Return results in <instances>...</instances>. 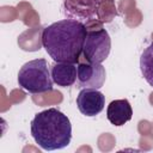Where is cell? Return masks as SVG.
Instances as JSON below:
<instances>
[{
    "mask_svg": "<svg viewBox=\"0 0 153 153\" xmlns=\"http://www.w3.org/2000/svg\"><path fill=\"white\" fill-rule=\"evenodd\" d=\"M87 29L76 19H62L43 29L42 45L55 62L76 63L82 53Z\"/></svg>",
    "mask_w": 153,
    "mask_h": 153,
    "instance_id": "6da1fadb",
    "label": "cell"
},
{
    "mask_svg": "<svg viewBox=\"0 0 153 153\" xmlns=\"http://www.w3.org/2000/svg\"><path fill=\"white\" fill-rule=\"evenodd\" d=\"M31 135L42 149H62L72 140V124L63 112L50 108L36 114L31 121Z\"/></svg>",
    "mask_w": 153,
    "mask_h": 153,
    "instance_id": "7a4b0ae2",
    "label": "cell"
},
{
    "mask_svg": "<svg viewBox=\"0 0 153 153\" xmlns=\"http://www.w3.org/2000/svg\"><path fill=\"white\" fill-rule=\"evenodd\" d=\"M18 84L30 93H44L53 90V78L44 59L31 60L18 72Z\"/></svg>",
    "mask_w": 153,
    "mask_h": 153,
    "instance_id": "3957f363",
    "label": "cell"
},
{
    "mask_svg": "<svg viewBox=\"0 0 153 153\" xmlns=\"http://www.w3.org/2000/svg\"><path fill=\"white\" fill-rule=\"evenodd\" d=\"M110 49L111 39L105 29L87 31L82 47V55L87 62L102 63L108 59Z\"/></svg>",
    "mask_w": 153,
    "mask_h": 153,
    "instance_id": "277c9868",
    "label": "cell"
},
{
    "mask_svg": "<svg viewBox=\"0 0 153 153\" xmlns=\"http://www.w3.org/2000/svg\"><path fill=\"white\" fill-rule=\"evenodd\" d=\"M76 81L80 88H100L106 78L102 63H79L76 67Z\"/></svg>",
    "mask_w": 153,
    "mask_h": 153,
    "instance_id": "5b68a950",
    "label": "cell"
},
{
    "mask_svg": "<svg viewBox=\"0 0 153 153\" xmlns=\"http://www.w3.org/2000/svg\"><path fill=\"white\" fill-rule=\"evenodd\" d=\"M76 105L82 115L93 117L103 111L105 96L97 88H81L76 97Z\"/></svg>",
    "mask_w": 153,
    "mask_h": 153,
    "instance_id": "8992f818",
    "label": "cell"
},
{
    "mask_svg": "<svg viewBox=\"0 0 153 153\" xmlns=\"http://www.w3.org/2000/svg\"><path fill=\"white\" fill-rule=\"evenodd\" d=\"M65 13L71 19L90 20L97 14L96 0H65Z\"/></svg>",
    "mask_w": 153,
    "mask_h": 153,
    "instance_id": "52a82bcc",
    "label": "cell"
},
{
    "mask_svg": "<svg viewBox=\"0 0 153 153\" xmlns=\"http://www.w3.org/2000/svg\"><path fill=\"white\" fill-rule=\"evenodd\" d=\"M133 116V109L127 99H115L110 102L106 109V117L112 126L121 127L129 122Z\"/></svg>",
    "mask_w": 153,
    "mask_h": 153,
    "instance_id": "ba28073f",
    "label": "cell"
},
{
    "mask_svg": "<svg viewBox=\"0 0 153 153\" xmlns=\"http://www.w3.org/2000/svg\"><path fill=\"white\" fill-rule=\"evenodd\" d=\"M76 66L69 62H55L51 66L50 73L54 84L61 87L72 86L76 80Z\"/></svg>",
    "mask_w": 153,
    "mask_h": 153,
    "instance_id": "9c48e42d",
    "label": "cell"
},
{
    "mask_svg": "<svg viewBox=\"0 0 153 153\" xmlns=\"http://www.w3.org/2000/svg\"><path fill=\"white\" fill-rule=\"evenodd\" d=\"M140 69L145 80L153 87V42L141 54Z\"/></svg>",
    "mask_w": 153,
    "mask_h": 153,
    "instance_id": "30bf717a",
    "label": "cell"
}]
</instances>
